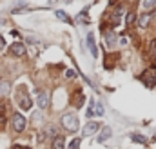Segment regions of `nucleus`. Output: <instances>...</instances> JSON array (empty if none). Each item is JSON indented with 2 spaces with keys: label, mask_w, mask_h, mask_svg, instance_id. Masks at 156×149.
Here are the masks:
<instances>
[{
  "label": "nucleus",
  "mask_w": 156,
  "mask_h": 149,
  "mask_svg": "<svg viewBox=\"0 0 156 149\" xmlns=\"http://www.w3.org/2000/svg\"><path fill=\"white\" fill-rule=\"evenodd\" d=\"M11 91V84L7 80H0V96H7Z\"/></svg>",
  "instance_id": "10"
},
{
  "label": "nucleus",
  "mask_w": 156,
  "mask_h": 149,
  "mask_svg": "<svg viewBox=\"0 0 156 149\" xmlns=\"http://www.w3.org/2000/svg\"><path fill=\"white\" fill-rule=\"evenodd\" d=\"M64 146H66V140L62 136H56L55 142H53V149H66Z\"/></svg>",
  "instance_id": "13"
},
{
  "label": "nucleus",
  "mask_w": 156,
  "mask_h": 149,
  "mask_svg": "<svg viewBox=\"0 0 156 149\" xmlns=\"http://www.w3.org/2000/svg\"><path fill=\"white\" fill-rule=\"evenodd\" d=\"M94 114L96 116H102L104 114V104L102 102H94Z\"/></svg>",
  "instance_id": "14"
},
{
  "label": "nucleus",
  "mask_w": 156,
  "mask_h": 149,
  "mask_svg": "<svg viewBox=\"0 0 156 149\" xmlns=\"http://www.w3.org/2000/svg\"><path fill=\"white\" fill-rule=\"evenodd\" d=\"M62 125L67 129V131H78V116L75 114V113H66L64 116H62Z\"/></svg>",
  "instance_id": "1"
},
{
  "label": "nucleus",
  "mask_w": 156,
  "mask_h": 149,
  "mask_svg": "<svg viewBox=\"0 0 156 149\" xmlns=\"http://www.w3.org/2000/svg\"><path fill=\"white\" fill-rule=\"evenodd\" d=\"M87 47H89L93 58H98V49H96V42H94V35H93V33L87 35Z\"/></svg>",
  "instance_id": "6"
},
{
  "label": "nucleus",
  "mask_w": 156,
  "mask_h": 149,
  "mask_svg": "<svg viewBox=\"0 0 156 149\" xmlns=\"http://www.w3.org/2000/svg\"><path fill=\"white\" fill-rule=\"evenodd\" d=\"M16 102H18V106H20V109H31V106H33V102H31V98H29V95L26 93V89H18V93H16Z\"/></svg>",
  "instance_id": "2"
},
{
  "label": "nucleus",
  "mask_w": 156,
  "mask_h": 149,
  "mask_svg": "<svg viewBox=\"0 0 156 149\" xmlns=\"http://www.w3.org/2000/svg\"><path fill=\"white\" fill-rule=\"evenodd\" d=\"M80 147V138H75V140H71V144L67 146V149H78Z\"/></svg>",
  "instance_id": "19"
},
{
  "label": "nucleus",
  "mask_w": 156,
  "mask_h": 149,
  "mask_svg": "<svg viewBox=\"0 0 156 149\" xmlns=\"http://www.w3.org/2000/svg\"><path fill=\"white\" fill-rule=\"evenodd\" d=\"M5 125V116H4V113H0V129Z\"/></svg>",
  "instance_id": "22"
},
{
  "label": "nucleus",
  "mask_w": 156,
  "mask_h": 149,
  "mask_svg": "<svg viewBox=\"0 0 156 149\" xmlns=\"http://www.w3.org/2000/svg\"><path fill=\"white\" fill-rule=\"evenodd\" d=\"M66 76H67V78H75V76H76V73H75L73 69H67V71H66Z\"/></svg>",
  "instance_id": "21"
},
{
  "label": "nucleus",
  "mask_w": 156,
  "mask_h": 149,
  "mask_svg": "<svg viewBox=\"0 0 156 149\" xmlns=\"http://www.w3.org/2000/svg\"><path fill=\"white\" fill-rule=\"evenodd\" d=\"M11 53H13L15 56H22V55L26 53V45L20 44V42H15V44L11 45Z\"/></svg>",
  "instance_id": "8"
},
{
  "label": "nucleus",
  "mask_w": 156,
  "mask_h": 149,
  "mask_svg": "<svg viewBox=\"0 0 156 149\" xmlns=\"http://www.w3.org/2000/svg\"><path fill=\"white\" fill-rule=\"evenodd\" d=\"M154 5H156L154 0H149V2H142V7H144V9H153Z\"/></svg>",
  "instance_id": "18"
},
{
  "label": "nucleus",
  "mask_w": 156,
  "mask_h": 149,
  "mask_svg": "<svg viewBox=\"0 0 156 149\" xmlns=\"http://www.w3.org/2000/svg\"><path fill=\"white\" fill-rule=\"evenodd\" d=\"M37 104H38L40 109H45L49 106V93L47 91H40L38 96H37Z\"/></svg>",
  "instance_id": "5"
},
{
  "label": "nucleus",
  "mask_w": 156,
  "mask_h": 149,
  "mask_svg": "<svg viewBox=\"0 0 156 149\" xmlns=\"http://www.w3.org/2000/svg\"><path fill=\"white\" fill-rule=\"evenodd\" d=\"M56 16H58V18H60L62 22H71V18H69V16H67V15H66L64 11H56Z\"/></svg>",
  "instance_id": "16"
},
{
  "label": "nucleus",
  "mask_w": 156,
  "mask_h": 149,
  "mask_svg": "<svg viewBox=\"0 0 156 149\" xmlns=\"http://www.w3.org/2000/svg\"><path fill=\"white\" fill-rule=\"evenodd\" d=\"M142 80L147 87H154L156 85V67H149L145 73L142 74Z\"/></svg>",
  "instance_id": "3"
},
{
  "label": "nucleus",
  "mask_w": 156,
  "mask_h": 149,
  "mask_svg": "<svg viewBox=\"0 0 156 149\" xmlns=\"http://www.w3.org/2000/svg\"><path fill=\"white\" fill-rule=\"evenodd\" d=\"M87 116H94V100H89V107H87Z\"/></svg>",
  "instance_id": "17"
},
{
  "label": "nucleus",
  "mask_w": 156,
  "mask_h": 149,
  "mask_svg": "<svg viewBox=\"0 0 156 149\" xmlns=\"http://www.w3.org/2000/svg\"><path fill=\"white\" fill-rule=\"evenodd\" d=\"M13 149H29V147H26V146H13Z\"/></svg>",
  "instance_id": "24"
},
{
  "label": "nucleus",
  "mask_w": 156,
  "mask_h": 149,
  "mask_svg": "<svg viewBox=\"0 0 156 149\" xmlns=\"http://www.w3.org/2000/svg\"><path fill=\"white\" fill-rule=\"evenodd\" d=\"M131 138H133L134 142H140V144H145V142H147V140H145V136H140V135H133Z\"/></svg>",
  "instance_id": "20"
},
{
  "label": "nucleus",
  "mask_w": 156,
  "mask_h": 149,
  "mask_svg": "<svg viewBox=\"0 0 156 149\" xmlns=\"http://www.w3.org/2000/svg\"><path fill=\"white\" fill-rule=\"evenodd\" d=\"M82 104H83V95L78 91L76 95H75V106H76V107H80Z\"/></svg>",
  "instance_id": "15"
},
{
  "label": "nucleus",
  "mask_w": 156,
  "mask_h": 149,
  "mask_svg": "<svg viewBox=\"0 0 156 149\" xmlns=\"http://www.w3.org/2000/svg\"><path fill=\"white\" fill-rule=\"evenodd\" d=\"M105 40H107V45H109V47L115 45V42H116V35H115V31H107V33H105Z\"/></svg>",
  "instance_id": "12"
},
{
  "label": "nucleus",
  "mask_w": 156,
  "mask_h": 149,
  "mask_svg": "<svg viewBox=\"0 0 156 149\" xmlns=\"http://www.w3.org/2000/svg\"><path fill=\"white\" fill-rule=\"evenodd\" d=\"M13 129L16 133H20V131L26 129V116L24 114H20V113H15L13 114Z\"/></svg>",
  "instance_id": "4"
},
{
  "label": "nucleus",
  "mask_w": 156,
  "mask_h": 149,
  "mask_svg": "<svg viewBox=\"0 0 156 149\" xmlns=\"http://www.w3.org/2000/svg\"><path fill=\"white\" fill-rule=\"evenodd\" d=\"M111 135H113V131H111V127H104L102 129V133L98 135V144H102V142H105V140H109L111 138Z\"/></svg>",
  "instance_id": "9"
},
{
  "label": "nucleus",
  "mask_w": 156,
  "mask_h": 149,
  "mask_svg": "<svg viewBox=\"0 0 156 149\" xmlns=\"http://www.w3.org/2000/svg\"><path fill=\"white\" fill-rule=\"evenodd\" d=\"M100 129V124H96V122H89V124H85V127H83V135L85 136H91V135H94L96 131Z\"/></svg>",
  "instance_id": "7"
},
{
  "label": "nucleus",
  "mask_w": 156,
  "mask_h": 149,
  "mask_svg": "<svg viewBox=\"0 0 156 149\" xmlns=\"http://www.w3.org/2000/svg\"><path fill=\"white\" fill-rule=\"evenodd\" d=\"M133 22H134V15L129 13V15H127V24H133Z\"/></svg>",
  "instance_id": "23"
},
{
  "label": "nucleus",
  "mask_w": 156,
  "mask_h": 149,
  "mask_svg": "<svg viewBox=\"0 0 156 149\" xmlns=\"http://www.w3.org/2000/svg\"><path fill=\"white\" fill-rule=\"evenodd\" d=\"M149 20H151V15H140V18H138V27H147V24H149Z\"/></svg>",
  "instance_id": "11"
}]
</instances>
